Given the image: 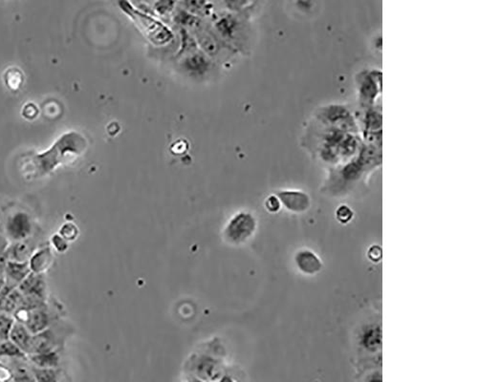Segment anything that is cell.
I'll return each instance as SVG.
<instances>
[{"instance_id": "d4e9b609", "label": "cell", "mask_w": 478, "mask_h": 382, "mask_svg": "<svg viewBox=\"0 0 478 382\" xmlns=\"http://www.w3.org/2000/svg\"><path fill=\"white\" fill-rule=\"evenodd\" d=\"M15 319L7 313H0V343L9 340Z\"/></svg>"}, {"instance_id": "d590c367", "label": "cell", "mask_w": 478, "mask_h": 382, "mask_svg": "<svg viewBox=\"0 0 478 382\" xmlns=\"http://www.w3.org/2000/svg\"><path fill=\"white\" fill-rule=\"evenodd\" d=\"M5 284H6V281H5L3 277L0 276V290L3 289Z\"/></svg>"}, {"instance_id": "9c48e42d", "label": "cell", "mask_w": 478, "mask_h": 382, "mask_svg": "<svg viewBox=\"0 0 478 382\" xmlns=\"http://www.w3.org/2000/svg\"><path fill=\"white\" fill-rule=\"evenodd\" d=\"M383 115L381 107L373 106L365 108L363 118V144L382 147Z\"/></svg>"}, {"instance_id": "e0dca14e", "label": "cell", "mask_w": 478, "mask_h": 382, "mask_svg": "<svg viewBox=\"0 0 478 382\" xmlns=\"http://www.w3.org/2000/svg\"><path fill=\"white\" fill-rule=\"evenodd\" d=\"M7 281L6 284L16 288L17 285L24 281L25 279L31 274L29 262H15L9 261L5 269Z\"/></svg>"}, {"instance_id": "4fadbf2b", "label": "cell", "mask_w": 478, "mask_h": 382, "mask_svg": "<svg viewBox=\"0 0 478 382\" xmlns=\"http://www.w3.org/2000/svg\"><path fill=\"white\" fill-rule=\"evenodd\" d=\"M278 198L281 205L289 211L295 213H302L306 211L311 205V200L308 194L299 190L279 191Z\"/></svg>"}, {"instance_id": "5bb4252c", "label": "cell", "mask_w": 478, "mask_h": 382, "mask_svg": "<svg viewBox=\"0 0 478 382\" xmlns=\"http://www.w3.org/2000/svg\"><path fill=\"white\" fill-rule=\"evenodd\" d=\"M6 233L13 241H24L29 238L32 233V223L28 215L17 213L10 219L6 226Z\"/></svg>"}, {"instance_id": "f546056e", "label": "cell", "mask_w": 478, "mask_h": 382, "mask_svg": "<svg viewBox=\"0 0 478 382\" xmlns=\"http://www.w3.org/2000/svg\"><path fill=\"white\" fill-rule=\"evenodd\" d=\"M267 210L271 213H276L281 210V203L277 195H270L265 201Z\"/></svg>"}, {"instance_id": "cb8c5ba5", "label": "cell", "mask_w": 478, "mask_h": 382, "mask_svg": "<svg viewBox=\"0 0 478 382\" xmlns=\"http://www.w3.org/2000/svg\"><path fill=\"white\" fill-rule=\"evenodd\" d=\"M0 358L26 359L27 355L24 351L20 350L16 344L13 343L11 340H7L0 343Z\"/></svg>"}, {"instance_id": "d6a6232c", "label": "cell", "mask_w": 478, "mask_h": 382, "mask_svg": "<svg viewBox=\"0 0 478 382\" xmlns=\"http://www.w3.org/2000/svg\"><path fill=\"white\" fill-rule=\"evenodd\" d=\"M8 262L9 257L8 254H7V251H0V272H5Z\"/></svg>"}, {"instance_id": "7c38bea8", "label": "cell", "mask_w": 478, "mask_h": 382, "mask_svg": "<svg viewBox=\"0 0 478 382\" xmlns=\"http://www.w3.org/2000/svg\"><path fill=\"white\" fill-rule=\"evenodd\" d=\"M17 290L22 292L24 297L35 298V299L45 301L47 282H45L42 274L31 272L24 281L20 283Z\"/></svg>"}, {"instance_id": "ffe728a7", "label": "cell", "mask_w": 478, "mask_h": 382, "mask_svg": "<svg viewBox=\"0 0 478 382\" xmlns=\"http://www.w3.org/2000/svg\"><path fill=\"white\" fill-rule=\"evenodd\" d=\"M53 256L50 248H44L35 252L30 258L29 266L32 272L42 274L52 263Z\"/></svg>"}, {"instance_id": "ac0fdd59", "label": "cell", "mask_w": 478, "mask_h": 382, "mask_svg": "<svg viewBox=\"0 0 478 382\" xmlns=\"http://www.w3.org/2000/svg\"><path fill=\"white\" fill-rule=\"evenodd\" d=\"M32 336V333L27 330V328L22 323L17 321L13 326L9 340L16 344L17 347L24 351L26 355H29Z\"/></svg>"}, {"instance_id": "e575fe53", "label": "cell", "mask_w": 478, "mask_h": 382, "mask_svg": "<svg viewBox=\"0 0 478 382\" xmlns=\"http://www.w3.org/2000/svg\"><path fill=\"white\" fill-rule=\"evenodd\" d=\"M7 249H8V241L0 234V251H7Z\"/></svg>"}, {"instance_id": "30bf717a", "label": "cell", "mask_w": 478, "mask_h": 382, "mask_svg": "<svg viewBox=\"0 0 478 382\" xmlns=\"http://www.w3.org/2000/svg\"><path fill=\"white\" fill-rule=\"evenodd\" d=\"M14 317L17 318V322L22 323L32 335H37L47 330L52 324V317L48 312L47 305L31 310H17Z\"/></svg>"}, {"instance_id": "7402d4cb", "label": "cell", "mask_w": 478, "mask_h": 382, "mask_svg": "<svg viewBox=\"0 0 478 382\" xmlns=\"http://www.w3.org/2000/svg\"><path fill=\"white\" fill-rule=\"evenodd\" d=\"M22 301H24V295L16 288V289L13 290L10 292L8 297H6V299L0 306V310L4 312V313H7V315L15 313L17 310L19 309Z\"/></svg>"}, {"instance_id": "484cf974", "label": "cell", "mask_w": 478, "mask_h": 382, "mask_svg": "<svg viewBox=\"0 0 478 382\" xmlns=\"http://www.w3.org/2000/svg\"><path fill=\"white\" fill-rule=\"evenodd\" d=\"M13 381L14 382H35L32 371L28 370L26 367L19 365L13 372Z\"/></svg>"}, {"instance_id": "8fae6325", "label": "cell", "mask_w": 478, "mask_h": 382, "mask_svg": "<svg viewBox=\"0 0 478 382\" xmlns=\"http://www.w3.org/2000/svg\"><path fill=\"white\" fill-rule=\"evenodd\" d=\"M60 343L62 338H58L54 328L49 327L37 335H33L29 355L56 351V347Z\"/></svg>"}, {"instance_id": "44dd1931", "label": "cell", "mask_w": 478, "mask_h": 382, "mask_svg": "<svg viewBox=\"0 0 478 382\" xmlns=\"http://www.w3.org/2000/svg\"><path fill=\"white\" fill-rule=\"evenodd\" d=\"M30 360L39 368H58L60 365V355L57 351H48V353L35 354L30 355Z\"/></svg>"}, {"instance_id": "5b68a950", "label": "cell", "mask_w": 478, "mask_h": 382, "mask_svg": "<svg viewBox=\"0 0 478 382\" xmlns=\"http://www.w3.org/2000/svg\"><path fill=\"white\" fill-rule=\"evenodd\" d=\"M314 119L320 126L338 127L353 133H360L352 112L343 104H328L320 107L315 112Z\"/></svg>"}, {"instance_id": "8992f818", "label": "cell", "mask_w": 478, "mask_h": 382, "mask_svg": "<svg viewBox=\"0 0 478 382\" xmlns=\"http://www.w3.org/2000/svg\"><path fill=\"white\" fill-rule=\"evenodd\" d=\"M383 74L380 69L363 70L356 76L358 99L361 106L368 108L375 106L382 94Z\"/></svg>"}, {"instance_id": "4316f807", "label": "cell", "mask_w": 478, "mask_h": 382, "mask_svg": "<svg viewBox=\"0 0 478 382\" xmlns=\"http://www.w3.org/2000/svg\"><path fill=\"white\" fill-rule=\"evenodd\" d=\"M22 75L17 69L13 68L7 72L6 83L10 88L17 89L22 83Z\"/></svg>"}, {"instance_id": "4dcf8cb0", "label": "cell", "mask_w": 478, "mask_h": 382, "mask_svg": "<svg viewBox=\"0 0 478 382\" xmlns=\"http://www.w3.org/2000/svg\"><path fill=\"white\" fill-rule=\"evenodd\" d=\"M52 244L58 252H65L67 251L68 247H69L68 241H66L60 234H56L52 237Z\"/></svg>"}, {"instance_id": "7a4b0ae2", "label": "cell", "mask_w": 478, "mask_h": 382, "mask_svg": "<svg viewBox=\"0 0 478 382\" xmlns=\"http://www.w3.org/2000/svg\"><path fill=\"white\" fill-rule=\"evenodd\" d=\"M382 165V147L363 144L353 159L335 167L330 174L328 187L336 194L345 192Z\"/></svg>"}, {"instance_id": "52a82bcc", "label": "cell", "mask_w": 478, "mask_h": 382, "mask_svg": "<svg viewBox=\"0 0 478 382\" xmlns=\"http://www.w3.org/2000/svg\"><path fill=\"white\" fill-rule=\"evenodd\" d=\"M122 10L129 15L140 29L143 31L149 40H151L155 44H166L172 40V35L166 26L156 20L151 19L149 15L142 14L134 9L128 2H121Z\"/></svg>"}, {"instance_id": "2e32d148", "label": "cell", "mask_w": 478, "mask_h": 382, "mask_svg": "<svg viewBox=\"0 0 478 382\" xmlns=\"http://www.w3.org/2000/svg\"><path fill=\"white\" fill-rule=\"evenodd\" d=\"M297 267L305 274H316L322 269V262L319 257L310 249H302L295 257Z\"/></svg>"}, {"instance_id": "603a6c76", "label": "cell", "mask_w": 478, "mask_h": 382, "mask_svg": "<svg viewBox=\"0 0 478 382\" xmlns=\"http://www.w3.org/2000/svg\"><path fill=\"white\" fill-rule=\"evenodd\" d=\"M33 376L35 382H58L60 372L57 368H39V367H32Z\"/></svg>"}, {"instance_id": "277c9868", "label": "cell", "mask_w": 478, "mask_h": 382, "mask_svg": "<svg viewBox=\"0 0 478 382\" xmlns=\"http://www.w3.org/2000/svg\"><path fill=\"white\" fill-rule=\"evenodd\" d=\"M88 142L85 138L76 132H70L63 135L57 142L55 147L47 154L42 155V158H47V170L53 169L58 164L60 155H62V163L75 159L85 151Z\"/></svg>"}, {"instance_id": "8d00e7d4", "label": "cell", "mask_w": 478, "mask_h": 382, "mask_svg": "<svg viewBox=\"0 0 478 382\" xmlns=\"http://www.w3.org/2000/svg\"><path fill=\"white\" fill-rule=\"evenodd\" d=\"M220 382H235L231 379V378H229V376H224Z\"/></svg>"}, {"instance_id": "83f0119b", "label": "cell", "mask_w": 478, "mask_h": 382, "mask_svg": "<svg viewBox=\"0 0 478 382\" xmlns=\"http://www.w3.org/2000/svg\"><path fill=\"white\" fill-rule=\"evenodd\" d=\"M353 216H354L353 210L347 205L340 206L336 210V217L343 224H347L352 220Z\"/></svg>"}, {"instance_id": "9a60e30c", "label": "cell", "mask_w": 478, "mask_h": 382, "mask_svg": "<svg viewBox=\"0 0 478 382\" xmlns=\"http://www.w3.org/2000/svg\"><path fill=\"white\" fill-rule=\"evenodd\" d=\"M361 346L368 353L376 354L382 348V329L377 323L363 326L360 333Z\"/></svg>"}, {"instance_id": "836d02e7", "label": "cell", "mask_w": 478, "mask_h": 382, "mask_svg": "<svg viewBox=\"0 0 478 382\" xmlns=\"http://www.w3.org/2000/svg\"><path fill=\"white\" fill-rule=\"evenodd\" d=\"M297 4L299 5V9L304 10V11H308L313 6V2L311 1H299Z\"/></svg>"}, {"instance_id": "ba28073f", "label": "cell", "mask_w": 478, "mask_h": 382, "mask_svg": "<svg viewBox=\"0 0 478 382\" xmlns=\"http://www.w3.org/2000/svg\"><path fill=\"white\" fill-rule=\"evenodd\" d=\"M256 226L258 223L253 214L241 211L236 214L226 226L224 238L233 244L245 243L255 233Z\"/></svg>"}, {"instance_id": "f1b7e54d", "label": "cell", "mask_w": 478, "mask_h": 382, "mask_svg": "<svg viewBox=\"0 0 478 382\" xmlns=\"http://www.w3.org/2000/svg\"><path fill=\"white\" fill-rule=\"evenodd\" d=\"M60 235L63 237L66 241H73L75 240L76 237L78 235V228L72 223L65 224L60 229Z\"/></svg>"}, {"instance_id": "1f68e13d", "label": "cell", "mask_w": 478, "mask_h": 382, "mask_svg": "<svg viewBox=\"0 0 478 382\" xmlns=\"http://www.w3.org/2000/svg\"><path fill=\"white\" fill-rule=\"evenodd\" d=\"M365 382H383L381 371L374 370L370 372V373L368 374L367 378H365Z\"/></svg>"}, {"instance_id": "6da1fadb", "label": "cell", "mask_w": 478, "mask_h": 382, "mask_svg": "<svg viewBox=\"0 0 478 382\" xmlns=\"http://www.w3.org/2000/svg\"><path fill=\"white\" fill-rule=\"evenodd\" d=\"M319 130L315 145L316 154L320 160L330 167H337L353 159L362 147L360 133L320 124Z\"/></svg>"}, {"instance_id": "3957f363", "label": "cell", "mask_w": 478, "mask_h": 382, "mask_svg": "<svg viewBox=\"0 0 478 382\" xmlns=\"http://www.w3.org/2000/svg\"><path fill=\"white\" fill-rule=\"evenodd\" d=\"M200 351L190 356L189 365L190 370L195 371L202 378H213L217 374L222 356L225 354L222 344L217 338L201 346Z\"/></svg>"}, {"instance_id": "d6986e66", "label": "cell", "mask_w": 478, "mask_h": 382, "mask_svg": "<svg viewBox=\"0 0 478 382\" xmlns=\"http://www.w3.org/2000/svg\"><path fill=\"white\" fill-rule=\"evenodd\" d=\"M33 249H34V244L30 243L29 241L17 242L16 244L7 249L9 261L27 262V259L31 258L33 256Z\"/></svg>"}]
</instances>
